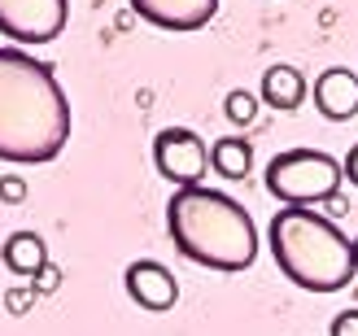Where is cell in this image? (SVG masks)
Segmentation results:
<instances>
[{"mask_svg": "<svg viewBox=\"0 0 358 336\" xmlns=\"http://www.w3.org/2000/svg\"><path fill=\"white\" fill-rule=\"evenodd\" d=\"M0 262L13 275H40L48 267V244L40 232H9L5 249H0Z\"/></svg>", "mask_w": 358, "mask_h": 336, "instance_id": "10", "label": "cell"}, {"mask_svg": "<svg viewBox=\"0 0 358 336\" xmlns=\"http://www.w3.org/2000/svg\"><path fill=\"white\" fill-rule=\"evenodd\" d=\"M341 170H345V180H350V184H358V145H354V149L345 153V162H341Z\"/></svg>", "mask_w": 358, "mask_h": 336, "instance_id": "17", "label": "cell"}, {"mask_svg": "<svg viewBox=\"0 0 358 336\" xmlns=\"http://www.w3.org/2000/svg\"><path fill=\"white\" fill-rule=\"evenodd\" d=\"M210 166L219 170L223 180H245V175L254 170V145H249L245 136H223V140H214Z\"/></svg>", "mask_w": 358, "mask_h": 336, "instance_id": "12", "label": "cell"}, {"mask_svg": "<svg viewBox=\"0 0 358 336\" xmlns=\"http://www.w3.org/2000/svg\"><path fill=\"white\" fill-rule=\"evenodd\" d=\"M227 118L236 122V127H245V122H254V114H258V101H254V92H245V87H236V92H227Z\"/></svg>", "mask_w": 358, "mask_h": 336, "instance_id": "13", "label": "cell"}, {"mask_svg": "<svg viewBox=\"0 0 358 336\" xmlns=\"http://www.w3.org/2000/svg\"><path fill=\"white\" fill-rule=\"evenodd\" d=\"M70 140V101L52 66L22 48H0V162L40 166Z\"/></svg>", "mask_w": 358, "mask_h": 336, "instance_id": "1", "label": "cell"}, {"mask_svg": "<svg viewBox=\"0 0 358 336\" xmlns=\"http://www.w3.org/2000/svg\"><path fill=\"white\" fill-rule=\"evenodd\" d=\"M70 0H0V35L17 44H52L66 31Z\"/></svg>", "mask_w": 358, "mask_h": 336, "instance_id": "6", "label": "cell"}, {"mask_svg": "<svg viewBox=\"0 0 358 336\" xmlns=\"http://www.w3.org/2000/svg\"><path fill=\"white\" fill-rule=\"evenodd\" d=\"M324 210H328V219H341L350 205H345V197H341V192H336V197H328V201H324Z\"/></svg>", "mask_w": 358, "mask_h": 336, "instance_id": "18", "label": "cell"}, {"mask_svg": "<svg viewBox=\"0 0 358 336\" xmlns=\"http://www.w3.org/2000/svg\"><path fill=\"white\" fill-rule=\"evenodd\" d=\"M301 96H306V79H301V70L271 66L262 75V101L271 105V110H297Z\"/></svg>", "mask_w": 358, "mask_h": 336, "instance_id": "11", "label": "cell"}, {"mask_svg": "<svg viewBox=\"0 0 358 336\" xmlns=\"http://www.w3.org/2000/svg\"><path fill=\"white\" fill-rule=\"evenodd\" d=\"M57 284H62V271H57V267H52V262H48V267H44L40 275H35V288H40V293H52Z\"/></svg>", "mask_w": 358, "mask_h": 336, "instance_id": "16", "label": "cell"}, {"mask_svg": "<svg viewBox=\"0 0 358 336\" xmlns=\"http://www.w3.org/2000/svg\"><path fill=\"white\" fill-rule=\"evenodd\" d=\"M328 336H358V310H341V314H336Z\"/></svg>", "mask_w": 358, "mask_h": 336, "instance_id": "15", "label": "cell"}, {"mask_svg": "<svg viewBox=\"0 0 358 336\" xmlns=\"http://www.w3.org/2000/svg\"><path fill=\"white\" fill-rule=\"evenodd\" d=\"M0 201L5 205H22L27 201V180L22 175H0Z\"/></svg>", "mask_w": 358, "mask_h": 336, "instance_id": "14", "label": "cell"}, {"mask_svg": "<svg viewBox=\"0 0 358 336\" xmlns=\"http://www.w3.org/2000/svg\"><path fill=\"white\" fill-rule=\"evenodd\" d=\"M136 17H145L157 31H201L214 13H219V0H131Z\"/></svg>", "mask_w": 358, "mask_h": 336, "instance_id": "8", "label": "cell"}, {"mask_svg": "<svg viewBox=\"0 0 358 336\" xmlns=\"http://www.w3.org/2000/svg\"><path fill=\"white\" fill-rule=\"evenodd\" d=\"M166 232L171 244L188 262L210 271H227L236 275L245 267H254L258 258V227L254 214L231 201L219 188H175L166 201Z\"/></svg>", "mask_w": 358, "mask_h": 336, "instance_id": "2", "label": "cell"}, {"mask_svg": "<svg viewBox=\"0 0 358 336\" xmlns=\"http://www.w3.org/2000/svg\"><path fill=\"white\" fill-rule=\"evenodd\" d=\"M354 258H358V240H354Z\"/></svg>", "mask_w": 358, "mask_h": 336, "instance_id": "19", "label": "cell"}, {"mask_svg": "<svg viewBox=\"0 0 358 336\" xmlns=\"http://www.w3.org/2000/svg\"><path fill=\"white\" fill-rule=\"evenodd\" d=\"M122 284H127L131 302L149 314H166L179 302V279L171 267H162L157 258H136L127 271H122Z\"/></svg>", "mask_w": 358, "mask_h": 336, "instance_id": "7", "label": "cell"}, {"mask_svg": "<svg viewBox=\"0 0 358 336\" xmlns=\"http://www.w3.org/2000/svg\"><path fill=\"white\" fill-rule=\"evenodd\" d=\"M266 244H271L275 267L306 293H336L358 271L354 240H345V232L328 214L306 205H284L271 219Z\"/></svg>", "mask_w": 358, "mask_h": 336, "instance_id": "3", "label": "cell"}, {"mask_svg": "<svg viewBox=\"0 0 358 336\" xmlns=\"http://www.w3.org/2000/svg\"><path fill=\"white\" fill-rule=\"evenodd\" d=\"M153 166L175 188H196L210 166V149L192 127H162L153 136Z\"/></svg>", "mask_w": 358, "mask_h": 336, "instance_id": "5", "label": "cell"}, {"mask_svg": "<svg viewBox=\"0 0 358 336\" xmlns=\"http://www.w3.org/2000/svg\"><path fill=\"white\" fill-rule=\"evenodd\" d=\"M310 96H315V110L328 122H345V118L358 114V75L345 70V66H332V70H324V75L315 79Z\"/></svg>", "mask_w": 358, "mask_h": 336, "instance_id": "9", "label": "cell"}, {"mask_svg": "<svg viewBox=\"0 0 358 336\" xmlns=\"http://www.w3.org/2000/svg\"><path fill=\"white\" fill-rule=\"evenodd\" d=\"M345 170L336 157L319 153V149H289L275 153L266 166V192L284 205H324L328 197L341 192Z\"/></svg>", "mask_w": 358, "mask_h": 336, "instance_id": "4", "label": "cell"}]
</instances>
